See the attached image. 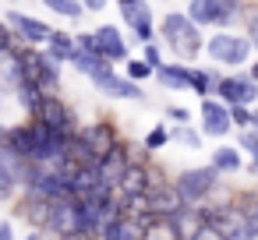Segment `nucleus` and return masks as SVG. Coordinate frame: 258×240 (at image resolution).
I'll return each instance as SVG.
<instances>
[{
  "mask_svg": "<svg viewBox=\"0 0 258 240\" xmlns=\"http://www.w3.org/2000/svg\"><path fill=\"white\" fill-rule=\"evenodd\" d=\"M195 25H198V22H195L191 15H166V18H163V36H166V43H170L184 60H191V57L198 53V46H202V36H198Z\"/></svg>",
  "mask_w": 258,
  "mask_h": 240,
  "instance_id": "f257e3e1",
  "label": "nucleus"
},
{
  "mask_svg": "<svg viewBox=\"0 0 258 240\" xmlns=\"http://www.w3.org/2000/svg\"><path fill=\"white\" fill-rule=\"evenodd\" d=\"M216 184H219V170H216V166L187 170V173H180V177H177V191L184 194V201H187V205L205 201V198L216 191Z\"/></svg>",
  "mask_w": 258,
  "mask_h": 240,
  "instance_id": "f03ea898",
  "label": "nucleus"
},
{
  "mask_svg": "<svg viewBox=\"0 0 258 240\" xmlns=\"http://www.w3.org/2000/svg\"><path fill=\"white\" fill-rule=\"evenodd\" d=\"M46 226L53 233H60V236H82V205H78V198L53 201V212H50Z\"/></svg>",
  "mask_w": 258,
  "mask_h": 240,
  "instance_id": "7ed1b4c3",
  "label": "nucleus"
},
{
  "mask_svg": "<svg viewBox=\"0 0 258 240\" xmlns=\"http://www.w3.org/2000/svg\"><path fill=\"white\" fill-rule=\"evenodd\" d=\"M184 205H187V201H184V194L177 191V184H152V187H149V208H152V215L173 219Z\"/></svg>",
  "mask_w": 258,
  "mask_h": 240,
  "instance_id": "20e7f679",
  "label": "nucleus"
},
{
  "mask_svg": "<svg viewBox=\"0 0 258 240\" xmlns=\"http://www.w3.org/2000/svg\"><path fill=\"white\" fill-rule=\"evenodd\" d=\"M209 53L212 60H223V64H244L247 53H251V39H237V36H216L209 43Z\"/></svg>",
  "mask_w": 258,
  "mask_h": 240,
  "instance_id": "39448f33",
  "label": "nucleus"
},
{
  "mask_svg": "<svg viewBox=\"0 0 258 240\" xmlns=\"http://www.w3.org/2000/svg\"><path fill=\"white\" fill-rule=\"evenodd\" d=\"M127 163H131V159H127V148H124V145H113V148L96 163V166H99V177H103V187H99V191H113V187L120 184Z\"/></svg>",
  "mask_w": 258,
  "mask_h": 240,
  "instance_id": "423d86ee",
  "label": "nucleus"
},
{
  "mask_svg": "<svg viewBox=\"0 0 258 240\" xmlns=\"http://www.w3.org/2000/svg\"><path fill=\"white\" fill-rule=\"evenodd\" d=\"M216 92L226 106H237V103L247 106V103H254L258 85H254V78H223V82H216Z\"/></svg>",
  "mask_w": 258,
  "mask_h": 240,
  "instance_id": "0eeeda50",
  "label": "nucleus"
},
{
  "mask_svg": "<svg viewBox=\"0 0 258 240\" xmlns=\"http://www.w3.org/2000/svg\"><path fill=\"white\" fill-rule=\"evenodd\" d=\"M120 11H124V22L131 25V32L142 43H149L152 39V18H149V4H145V0H124Z\"/></svg>",
  "mask_w": 258,
  "mask_h": 240,
  "instance_id": "6e6552de",
  "label": "nucleus"
},
{
  "mask_svg": "<svg viewBox=\"0 0 258 240\" xmlns=\"http://www.w3.org/2000/svg\"><path fill=\"white\" fill-rule=\"evenodd\" d=\"M92 82H96L99 92H106L110 99H142V89H135V82L117 78L113 71H103V74H96Z\"/></svg>",
  "mask_w": 258,
  "mask_h": 240,
  "instance_id": "1a4fd4ad",
  "label": "nucleus"
},
{
  "mask_svg": "<svg viewBox=\"0 0 258 240\" xmlns=\"http://www.w3.org/2000/svg\"><path fill=\"white\" fill-rule=\"evenodd\" d=\"M39 117L43 120H50L57 131H64V134H78V124H75V113L64 106V103H57L53 96H46V103H43V110H39Z\"/></svg>",
  "mask_w": 258,
  "mask_h": 240,
  "instance_id": "9d476101",
  "label": "nucleus"
},
{
  "mask_svg": "<svg viewBox=\"0 0 258 240\" xmlns=\"http://www.w3.org/2000/svg\"><path fill=\"white\" fill-rule=\"evenodd\" d=\"M202 117H205V134H216V138H223L233 124V113L223 103H212V99L202 103Z\"/></svg>",
  "mask_w": 258,
  "mask_h": 240,
  "instance_id": "9b49d317",
  "label": "nucleus"
},
{
  "mask_svg": "<svg viewBox=\"0 0 258 240\" xmlns=\"http://www.w3.org/2000/svg\"><path fill=\"white\" fill-rule=\"evenodd\" d=\"M8 22H11V25L18 29V36L29 39V43H50V36H53V29H46L39 18H29V15H11Z\"/></svg>",
  "mask_w": 258,
  "mask_h": 240,
  "instance_id": "f8f14e48",
  "label": "nucleus"
},
{
  "mask_svg": "<svg viewBox=\"0 0 258 240\" xmlns=\"http://www.w3.org/2000/svg\"><path fill=\"white\" fill-rule=\"evenodd\" d=\"M71 64H75L78 71H85L89 78H96V74L110 71V64H113V60H110V57H103L99 50H82V46H78V50L71 53Z\"/></svg>",
  "mask_w": 258,
  "mask_h": 240,
  "instance_id": "ddd939ff",
  "label": "nucleus"
},
{
  "mask_svg": "<svg viewBox=\"0 0 258 240\" xmlns=\"http://www.w3.org/2000/svg\"><path fill=\"white\" fill-rule=\"evenodd\" d=\"M46 96H50V92H46V89H43L32 74H22V78H18V99H22V103H25L36 117H39V110H43Z\"/></svg>",
  "mask_w": 258,
  "mask_h": 240,
  "instance_id": "4468645a",
  "label": "nucleus"
},
{
  "mask_svg": "<svg viewBox=\"0 0 258 240\" xmlns=\"http://www.w3.org/2000/svg\"><path fill=\"white\" fill-rule=\"evenodd\" d=\"M142 240H184L177 222L166 215H152L149 222H142Z\"/></svg>",
  "mask_w": 258,
  "mask_h": 240,
  "instance_id": "2eb2a0df",
  "label": "nucleus"
},
{
  "mask_svg": "<svg viewBox=\"0 0 258 240\" xmlns=\"http://www.w3.org/2000/svg\"><path fill=\"white\" fill-rule=\"evenodd\" d=\"M96 43H99V53L110 57V60H124L127 57V46H124V39H120V32L113 25H103L96 32Z\"/></svg>",
  "mask_w": 258,
  "mask_h": 240,
  "instance_id": "dca6fc26",
  "label": "nucleus"
},
{
  "mask_svg": "<svg viewBox=\"0 0 258 240\" xmlns=\"http://www.w3.org/2000/svg\"><path fill=\"white\" fill-rule=\"evenodd\" d=\"M156 78L163 89H177V92H191V67L170 64V67H156Z\"/></svg>",
  "mask_w": 258,
  "mask_h": 240,
  "instance_id": "f3484780",
  "label": "nucleus"
},
{
  "mask_svg": "<svg viewBox=\"0 0 258 240\" xmlns=\"http://www.w3.org/2000/svg\"><path fill=\"white\" fill-rule=\"evenodd\" d=\"M103 240H142V222L138 219H127V215H117L103 229Z\"/></svg>",
  "mask_w": 258,
  "mask_h": 240,
  "instance_id": "a211bd4d",
  "label": "nucleus"
},
{
  "mask_svg": "<svg viewBox=\"0 0 258 240\" xmlns=\"http://www.w3.org/2000/svg\"><path fill=\"white\" fill-rule=\"evenodd\" d=\"M173 222H177V229H180V236H184V240H195V233L205 226V215H202V208L184 205V208L173 215Z\"/></svg>",
  "mask_w": 258,
  "mask_h": 240,
  "instance_id": "6ab92c4d",
  "label": "nucleus"
},
{
  "mask_svg": "<svg viewBox=\"0 0 258 240\" xmlns=\"http://www.w3.org/2000/svg\"><path fill=\"white\" fill-rule=\"evenodd\" d=\"M117 187H120V194H142V191H149V170L127 163V170H124V177H120Z\"/></svg>",
  "mask_w": 258,
  "mask_h": 240,
  "instance_id": "aec40b11",
  "label": "nucleus"
},
{
  "mask_svg": "<svg viewBox=\"0 0 258 240\" xmlns=\"http://www.w3.org/2000/svg\"><path fill=\"white\" fill-rule=\"evenodd\" d=\"M15 152H22V155H29V159H36V127H15V131H8V138H4Z\"/></svg>",
  "mask_w": 258,
  "mask_h": 240,
  "instance_id": "412c9836",
  "label": "nucleus"
},
{
  "mask_svg": "<svg viewBox=\"0 0 258 240\" xmlns=\"http://www.w3.org/2000/svg\"><path fill=\"white\" fill-rule=\"evenodd\" d=\"M187 15H191L198 25H216V22H219V8H216V0H191Z\"/></svg>",
  "mask_w": 258,
  "mask_h": 240,
  "instance_id": "4be33fe9",
  "label": "nucleus"
},
{
  "mask_svg": "<svg viewBox=\"0 0 258 240\" xmlns=\"http://www.w3.org/2000/svg\"><path fill=\"white\" fill-rule=\"evenodd\" d=\"M78 50V43H71L64 32H57L53 29V36H50V57L57 60V64H64V60H71V53Z\"/></svg>",
  "mask_w": 258,
  "mask_h": 240,
  "instance_id": "5701e85b",
  "label": "nucleus"
},
{
  "mask_svg": "<svg viewBox=\"0 0 258 240\" xmlns=\"http://www.w3.org/2000/svg\"><path fill=\"white\" fill-rule=\"evenodd\" d=\"M212 166H216L219 173H223V170H226V173H233V170H240V155H237L233 148H219V152L212 155Z\"/></svg>",
  "mask_w": 258,
  "mask_h": 240,
  "instance_id": "b1692460",
  "label": "nucleus"
},
{
  "mask_svg": "<svg viewBox=\"0 0 258 240\" xmlns=\"http://www.w3.org/2000/svg\"><path fill=\"white\" fill-rule=\"evenodd\" d=\"M43 4L50 11L64 15V18H82V4H78V0H43Z\"/></svg>",
  "mask_w": 258,
  "mask_h": 240,
  "instance_id": "393cba45",
  "label": "nucleus"
},
{
  "mask_svg": "<svg viewBox=\"0 0 258 240\" xmlns=\"http://www.w3.org/2000/svg\"><path fill=\"white\" fill-rule=\"evenodd\" d=\"M212 89H216V82H212L205 71H191V92L205 96V92H212Z\"/></svg>",
  "mask_w": 258,
  "mask_h": 240,
  "instance_id": "a878e982",
  "label": "nucleus"
},
{
  "mask_svg": "<svg viewBox=\"0 0 258 240\" xmlns=\"http://www.w3.org/2000/svg\"><path fill=\"white\" fill-rule=\"evenodd\" d=\"M170 138H173V134H170L166 127H152V131H149V138H145V148H163Z\"/></svg>",
  "mask_w": 258,
  "mask_h": 240,
  "instance_id": "bb28decb",
  "label": "nucleus"
},
{
  "mask_svg": "<svg viewBox=\"0 0 258 240\" xmlns=\"http://www.w3.org/2000/svg\"><path fill=\"white\" fill-rule=\"evenodd\" d=\"M152 71H156V67H152L149 60H131V64H127V78H149Z\"/></svg>",
  "mask_w": 258,
  "mask_h": 240,
  "instance_id": "cd10ccee",
  "label": "nucleus"
},
{
  "mask_svg": "<svg viewBox=\"0 0 258 240\" xmlns=\"http://www.w3.org/2000/svg\"><path fill=\"white\" fill-rule=\"evenodd\" d=\"M173 138H180L187 148H198V145H202V134H198V131H191V127H180V131H173Z\"/></svg>",
  "mask_w": 258,
  "mask_h": 240,
  "instance_id": "c85d7f7f",
  "label": "nucleus"
},
{
  "mask_svg": "<svg viewBox=\"0 0 258 240\" xmlns=\"http://www.w3.org/2000/svg\"><path fill=\"white\" fill-rule=\"evenodd\" d=\"M15 184H18V180H15V177H11V173H8L4 166H0V201H4V198H11Z\"/></svg>",
  "mask_w": 258,
  "mask_h": 240,
  "instance_id": "c756f323",
  "label": "nucleus"
},
{
  "mask_svg": "<svg viewBox=\"0 0 258 240\" xmlns=\"http://www.w3.org/2000/svg\"><path fill=\"white\" fill-rule=\"evenodd\" d=\"M195 240H226V233H223V229H216V226H209V222H205V226H202V229H198V233H195Z\"/></svg>",
  "mask_w": 258,
  "mask_h": 240,
  "instance_id": "7c9ffc66",
  "label": "nucleus"
},
{
  "mask_svg": "<svg viewBox=\"0 0 258 240\" xmlns=\"http://www.w3.org/2000/svg\"><path fill=\"white\" fill-rule=\"evenodd\" d=\"M247 32H251V36H247V39H251V46L258 50V8H254V11H247Z\"/></svg>",
  "mask_w": 258,
  "mask_h": 240,
  "instance_id": "2f4dec72",
  "label": "nucleus"
},
{
  "mask_svg": "<svg viewBox=\"0 0 258 240\" xmlns=\"http://www.w3.org/2000/svg\"><path fill=\"white\" fill-rule=\"evenodd\" d=\"M230 113H233V124H240V127H244V124H251V113H247V106H244V103L230 106Z\"/></svg>",
  "mask_w": 258,
  "mask_h": 240,
  "instance_id": "473e14b6",
  "label": "nucleus"
},
{
  "mask_svg": "<svg viewBox=\"0 0 258 240\" xmlns=\"http://www.w3.org/2000/svg\"><path fill=\"white\" fill-rule=\"evenodd\" d=\"M247 222H251V229H258V198H247Z\"/></svg>",
  "mask_w": 258,
  "mask_h": 240,
  "instance_id": "72a5a7b5",
  "label": "nucleus"
},
{
  "mask_svg": "<svg viewBox=\"0 0 258 240\" xmlns=\"http://www.w3.org/2000/svg\"><path fill=\"white\" fill-rule=\"evenodd\" d=\"M145 60H149L152 67H159V64H163V60H159V50H156V46H149V50H145Z\"/></svg>",
  "mask_w": 258,
  "mask_h": 240,
  "instance_id": "f704fd0d",
  "label": "nucleus"
},
{
  "mask_svg": "<svg viewBox=\"0 0 258 240\" xmlns=\"http://www.w3.org/2000/svg\"><path fill=\"white\" fill-rule=\"evenodd\" d=\"M170 117H173L177 124H187V110H180V106H173V110H170Z\"/></svg>",
  "mask_w": 258,
  "mask_h": 240,
  "instance_id": "c9c22d12",
  "label": "nucleus"
},
{
  "mask_svg": "<svg viewBox=\"0 0 258 240\" xmlns=\"http://www.w3.org/2000/svg\"><path fill=\"white\" fill-rule=\"evenodd\" d=\"M11 46V32H8V25H0V50H8Z\"/></svg>",
  "mask_w": 258,
  "mask_h": 240,
  "instance_id": "e433bc0d",
  "label": "nucleus"
},
{
  "mask_svg": "<svg viewBox=\"0 0 258 240\" xmlns=\"http://www.w3.org/2000/svg\"><path fill=\"white\" fill-rule=\"evenodd\" d=\"M82 4H85L89 11H103V8H106V0H82Z\"/></svg>",
  "mask_w": 258,
  "mask_h": 240,
  "instance_id": "4c0bfd02",
  "label": "nucleus"
},
{
  "mask_svg": "<svg viewBox=\"0 0 258 240\" xmlns=\"http://www.w3.org/2000/svg\"><path fill=\"white\" fill-rule=\"evenodd\" d=\"M0 240H15V233H11V226H8V222H0Z\"/></svg>",
  "mask_w": 258,
  "mask_h": 240,
  "instance_id": "58836bf2",
  "label": "nucleus"
},
{
  "mask_svg": "<svg viewBox=\"0 0 258 240\" xmlns=\"http://www.w3.org/2000/svg\"><path fill=\"white\" fill-rule=\"evenodd\" d=\"M251 78H254V82H258V64H254V67H251Z\"/></svg>",
  "mask_w": 258,
  "mask_h": 240,
  "instance_id": "ea45409f",
  "label": "nucleus"
},
{
  "mask_svg": "<svg viewBox=\"0 0 258 240\" xmlns=\"http://www.w3.org/2000/svg\"><path fill=\"white\" fill-rule=\"evenodd\" d=\"M251 124H254V131H258V113H251Z\"/></svg>",
  "mask_w": 258,
  "mask_h": 240,
  "instance_id": "a19ab883",
  "label": "nucleus"
},
{
  "mask_svg": "<svg viewBox=\"0 0 258 240\" xmlns=\"http://www.w3.org/2000/svg\"><path fill=\"white\" fill-rule=\"evenodd\" d=\"M251 163H254V170H258V152H251Z\"/></svg>",
  "mask_w": 258,
  "mask_h": 240,
  "instance_id": "79ce46f5",
  "label": "nucleus"
},
{
  "mask_svg": "<svg viewBox=\"0 0 258 240\" xmlns=\"http://www.w3.org/2000/svg\"><path fill=\"white\" fill-rule=\"evenodd\" d=\"M78 240H92V236H89V233H85V236H78Z\"/></svg>",
  "mask_w": 258,
  "mask_h": 240,
  "instance_id": "37998d69",
  "label": "nucleus"
},
{
  "mask_svg": "<svg viewBox=\"0 0 258 240\" xmlns=\"http://www.w3.org/2000/svg\"><path fill=\"white\" fill-rule=\"evenodd\" d=\"M25 240H36V236H25Z\"/></svg>",
  "mask_w": 258,
  "mask_h": 240,
  "instance_id": "c03bdc74",
  "label": "nucleus"
},
{
  "mask_svg": "<svg viewBox=\"0 0 258 240\" xmlns=\"http://www.w3.org/2000/svg\"><path fill=\"white\" fill-rule=\"evenodd\" d=\"M120 4H124V0H120Z\"/></svg>",
  "mask_w": 258,
  "mask_h": 240,
  "instance_id": "a18cd8bd",
  "label": "nucleus"
}]
</instances>
